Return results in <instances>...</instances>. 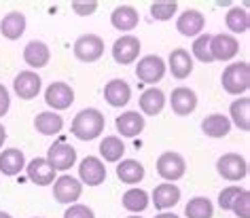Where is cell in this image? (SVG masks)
I'll use <instances>...</instances> for the list:
<instances>
[{
  "label": "cell",
  "instance_id": "44dd1931",
  "mask_svg": "<svg viewBox=\"0 0 250 218\" xmlns=\"http://www.w3.org/2000/svg\"><path fill=\"white\" fill-rule=\"evenodd\" d=\"M204 26H206V17L195 9L185 11L176 21V28L183 36H197L204 30Z\"/></svg>",
  "mask_w": 250,
  "mask_h": 218
},
{
  "label": "cell",
  "instance_id": "8d00e7d4",
  "mask_svg": "<svg viewBox=\"0 0 250 218\" xmlns=\"http://www.w3.org/2000/svg\"><path fill=\"white\" fill-rule=\"evenodd\" d=\"M231 210H233L235 216H240V218H250V193L242 191V195L237 197V201L233 203Z\"/></svg>",
  "mask_w": 250,
  "mask_h": 218
},
{
  "label": "cell",
  "instance_id": "ab89813d",
  "mask_svg": "<svg viewBox=\"0 0 250 218\" xmlns=\"http://www.w3.org/2000/svg\"><path fill=\"white\" fill-rule=\"evenodd\" d=\"M9 106H11L9 91H7V87H4V85H0V117H4V115H7Z\"/></svg>",
  "mask_w": 250,
  "mask_h": 218
},
{
  "label": "cell",
  "instance_id": "7c38bea8",
  "mask_svg": "<svg viewBox=\"0 0 250 218\" xmlns=\"http://www.w3.org/2000/svg\"><path fill=\"white\" fill-rule=\"evenodd\" d=\"M81 191H83V184L72 176H60L53 184V197L60 203H74L81 197Z\"/></svg>",
  "mask_w": 250,
  "mask_h": 218
},
{
  "label": "cell",
  "instance_id": "ba28073f",
  "mask_svg": "<svg viewBox=\"0 0 250 218\" xmlns=\"http://www.w3.org/2000/svg\"><path fill=\"white\" fill-rule=\"evenodd\" d=\"M45 102L51 106L53 110H66V108H70L74 102V89L68 83H62V80L51 83L45 91Z\"/></svg>",
  "mask_w": 250,
  "mask_h": 218
},
{
  "label": "cell",
  "instance_id": "8992f818",
  "mask_svg": "<svg viewBox=\"0 0 250 218\" xmlns=\"http://www.w3.org/2000/svg\"><path fill=\"white\" fill-rule=\"evenodd\" d=\"M166 74V61L159 58V55H146L138 61L136 66V77H138L142 83H148V85H155L164 79Z\"/></svg>",
  "mask_w": 250,
  "mask_h": 218
},
{
  "label": "cell",
  "instance_id": "8fae6325",
  "mask_svg": "<svg viewBox=\"0 0 250 218\" xmlns=\"http://www.w3.org/2000/svg\"><path fill=\"white\" fill-rule=\"evenodd\" d=\"M79 176L87 186H98L106 180V165L98 157H85L79 165Z\"/></svg>",
  "mask_w": 250,
  "mask_h": 218
},
{
  "label": "cell",
  "instance_id": "9a60e30c",
  "mask_svg": "<svg viewBox=\"0 0 250 218\" xmlns=\"http://www.w3.org/2000/svg\"><path fill=\"white\" fill-rule=\"evenodd\" d=\"M170 104H172L174 115H178V117L191 115L197 106V93L193 89H189V87H178V89L172 91Z\"/></svg>",
  "mask_w": 250,
  "mask_h": 218
},
{
  "label": "cell",
  "instance_id": "30bf717a",
  "mask_svg": "<svg viewBox=\"0 0 250 218\" xmlns=\"http://www.w3.org/2000/svg\"><path fill=\"white\" fill-rule=\"evenodd\" d=\"M237 51H240V42L235 40V36L231 34H216L210 39V53L212 59H221V61H229L233 59Z\"/></svg>",
  "mask_w": 250,
  "mask_h": 218
},
{
  "label": "cell",
  "instance_id": "ffe728a7",
  "mask_svg": "<svg viewBox=\"0 0 250 218\" xmlns=\"http://www.w3.org/2000/svg\"><path fill=\"white\" fill-rule=\"evenodd\" d=\"M115 125H117V132L121 134L123 138H136V136L145 129V117L129 110V113L117 117Z\"/></svg>",
  "mask_w": 250,
  "mask_h": 218
},
{
  "label": "cell",
  "instance_id": "83f0119b",
  "mask_svg": "<svg viewBox=\"0 0 250 218\" xmlns=\"http://www.w3.org/2000/svg\"><path fill=\"white\" fill-rule=\"evenodd\" d=\"M34 127H36V132L42 136H55L64 127V119L55 113H41V115H36V119H34Z\"/></svg>",
  "mask_w": 250,
  "mask_h": 218
},
{
  "label": "cell",
  "instance_id": "7a4b0ae2",
  "mask_svg": "<svg viewBox=\"0 0 250 218\" xmlns=\"http://www.w3.org/2000/svg\"><path fill=\"white\" fill-rule=\"evenodd\" d=\"M223 89L231 93V96H240V93L248 91L250 87V66L246 61H237V64H229L223 70L221 77Z\"/></svg>",
  "mask_w": 250,
  "mask_h": 218
},
{
  "label": "cell",
  "instance_id": "3957f363",
  "mask_svg": "<svg viewBox=\"0 0 250 218\" xmlns=\"http://www.w3.org/2000/svg\"><path fill=\"white\" fill-rule=\"evenodd\" d=\"M102 53H104V40L98 34H83L74 42V55L81 61H87V64L98 61L102 58Z\"/></svg>",
  "mask_w": 250,
  "mask_h": 218
},
{
  "label": "cell",
  "instance_id": "ee69618b",
  "mask_svg": "<svg viewBox=\"0 0 250 218\" xmlns=\"http://www.w3.org/2000/svg\"><path fill=\"white\" fill-rule=\"evenodd\" d=\"M127 218H142V216H127Z\"/></svg>",
  "mask_w": 250,
  "mask_h": 218
},
{
  "label": "cell",
  "instance_id": "74e56055",
  "mask_svg": "<svg viewBox=\"0 0 250 218\" xmlns=\"http://www.w3.org/2000/svg\"><path fill=\"white\" fill-rule=\"evenodd\" d=\"M64 218H96V216H93L91 208H87L83 203H74L64 212Z\"/></svg>",
  "mask_w": 250,
  "mask_h": 218
},
{
  "label": "cell",
  "instance_id": "2e32d148",
  "mask_svg": "<svg viewBox=\"0 0 250 218\" xmlns=\"http://www.w3.org/2000/svg\"><path fill=\"white\" fill-rule=\"evenodd\" d=\"M104 98H106V102H108L110 106L121 108V106H125L129 102V98H132V89H129V85L125 83V80L112 79L104 87Z\"/></svg>",
  "mask_w": 250,
  "mask_h": 218
},
{
  "label": "cell",
  "instance_id": "60d3db41",
  "mask_svg": "<svg viewBox=\"0 0 250 218\" xmlns=\"http://www.w3.org/2000/svg\"><path fill=\"white\" fill-rule=\"evenodd\" d=\"M4 140H7V129H4L2 125H0V146L4 144Z\"/></svg>",
  "mask_w": 250,
  "mask_h": 218
},
{
  "label": "cell",
  "instance_id": "7bdbcfd3",
  "mask_svg": "<svg viewBox=\"0 0 250 218\" xmlns=\"http://www.w3.org/2000/svg\"><path fill=\"white\" fill-rule=\"evenodd\" d=\"M0 218H11V216L7 214V212H0Z\"/></svg>",
  "mask_w": 250,
  "mask_h": 218
},
{
  "label": "cell",
  "instance_id": "f546056e",
  "mask_svg": "<svg viewBox=\"0 0 250 218\" xmlns=\"http://www.w3.org/2000/svg\"><path fill=\"white\" fill-rule=\"evenodd\" d=\"M123 153H125V146L119 136H106V138L100 142V155L104 157V161L117 163V161H121Z\"/></svg>",
  "mask_w": 250,
  "mask_h": 218
},
{
  "label": "cell",
  "instance_id": "d590c367",
  "mask_svg": "<svg viewBox=\"0 0 250 218\" xmlns=\"http://www.w3.org/2000/svg\"><path fill=\"white\" fill-rule=\"evenodd\" d=\"M242 191L244 189H240V186H227V189H223L221 195H218V205H221L223 210H231L233 203L237 201V197L242 195Z\"/></svg>",
  "mask_w": 250,
  "mask_h": 218
},
{
  "label": "cell",
  "instance_id": "f35d334b",
  "mask_svg": "<svg viewBox=\"0 0 250 218\" xmlns=\"http://www.w3.org/2000/svg\"><path fill=\"white\" fill-rule=\"evenodd\" d=\"M96 9H98V2H93V0H89V2H79V0H74L72 2V11L77 15H81V17L91 15Z\"/></svg>",
  "mask_w": 250,
  "mask_h": 218
},
{
  "label": "cell",
  "instance_id": "603a6c76",
  "mask_svg": "<svg viewBox=\"0 0 250 218\" xmlns=\"http://www.w3.org/2000/svg\"><path fill=\"white\" fill-rule=\"evenodd\" d=\"M23 59H26L28 66L32 68H45L51 59V53H49V47L41 40H32L28 42L26 49H23Z\"/></svg>",
  "mask_w": 250,
  "mask_h": 218
},
{
  "label": "cell",
  "instance_id": "cb8c5ba5",
  "mask_svg": "<svg viewBox=\"0 0 250 218\" xmlns=\"http://www.w3.org/2000/svg\"><path fill=\"white\" fill-rule=\"evenodd\" d=\"M140 17H138V11L127 7V4H123V7H117L112 11L110 15V23L115 26L117 30H123V32H129V30H134L138 26Z\"/></svg>",
  "mask_w": 250,
  "mask_h": 218
},
{
  "label": "cell",
  "instance_id": "9c48e42d",
  "mask_svg": "<svg viewBox=\"0 0 250 218\" xmlns=\"http://www.w3.org/2000/svg\"><path fill=\"white\" fill-rule=\"evenodd\" d=\"M138 53H140V40L132 34H125L121 36L115 45H112V58H115L117 64H134L138 59Z\"/></svg>",
  "mask_w": 250,
  "mask_h": 218
},
{
  "label": "cell",
  "instance_id": "6da1fadb",
  "mask_svg": "<svg viewBox=\"0 0 250 218\" xmlns=\"http://www.w3.org/2000/svg\"><path fill=\"white\" fill-rule=\"evenodd\" d=\"M104 115L100 113L98 108H85L74 117L72 121V134L77 136L79 140H96L100 134L104 132Z\"/></svg>",
  "mask_w": 250,
  "mask_h": 218
},
{
  "label": "cell",
  "instance_id": "4fadbf2b",
  "mask_svg": "<svg viewBox=\"0 0 250 218\" xmlns=\"http://www.w3.org/2000/svg\"><path fill=\"white\" fill-rule=\"evenodd\" d=\"M41 85H42L41 77L36 72H30V70L20 72L15 77V80H13V89H15V93L21 99L36 98V96H39V91H41Z\"/></svg>",
  "mask_w": 250,
  "mask_h": 218
},
{
  "label": "cell",
  "instance_id": "f1b7e54d",
  "mask_svg": "<svg viewBox=\"0 0 250 218\" xmlns=\"http://www.w3.org/2000/svg\"><path fill=\"white\" fill-rule=\"evenodd\" d=\"M229 113H231V121H233L242 132H248L250 129V99L248 98L235 99V102L231 104Z\"/></svg>",
  "mask_w": 250,
  "mask_h": 218
},
{
  "label": "cell",
  "instance_id": "e575fe53",
  "mask_svg": "<svg viewBox=\"0 0 250 218\" xmlns=\"http://www.w3.org/2000/svg\"><path fill=\"white\" fill-rule=\"evenodd\" d=\"M176 9H178V4L174 2H153L151 4V15H153V20H159V21H167V20H172V15L176 13Z\"/></svg>",
  "mask_w": 250,
  "mask_h": 218
},
{
  "label": "cell",
  "instance_id": "277c9868",
  "mask_svg": "<svg viewBox=\"0 0 250 218\" xmlns=\"http://www.w3.org/2000/svg\"><path fill=\"white\" fill-rule=\"evenodd\" d=\"M216 170L225 180H231V182H237V180L246 178L248 174V163L246 159L240 157L235 153H227L223 155L221 159L216 161Z\"/></svg>",
  "mask_w": 250,
  "mask_h": 218
},
{
  "label": "cell",
  "instance_id": "b9f144b4",
  "mask_svg": "<svg viewBox=\"0 0 250 218\" xmlns=\"http://www.w3.org/2000/svg\"><path fill=\"white\" fill-rule=\"evenodd\" d=\"M155 218H180V216H176V214H170V212H161V214H157Z\"/></svg>",
  "mask_w": 250,
  "mask_h": 218
},
{
  "label": "cell",
  "instance_id": "5bb4252c",
  "mask_svg": "<svg viewBox=\"0 0 250 218\" xmlns=\"http://www.w3.org/2000/svg\"><path fill=\"white\" fill-rule=\"evenodd\" d=\"M26 172H28L30 182H34L39 186H47V184L55 182V170L49 165V161L42 159V157H36V159L30 161L26 165Z\"/></svg>",
  "mask_w": 250,
  "mask_h": 218
},
{
  "label": "cell",
  "instance_id": "484cf974",
  "mask_svg": "<svg viewBox=\"0 0 250 218\" xmlns=\"http://www.w3.org/2000/svg\"><path fill=\"white\" fill-rule=\"evenodd\" d=\"M166 106V93L161 89H155V87H151V89H146L145 93H142L140 98V108L145 115H159L161 110H164Z\"/></svg>",
  "mask_w": 250,
  "mask_h": 218
},
{
  "label": "cell",
  "instance_id": "4dcf8cb0",
  "mask_svg": "<svg viewBox=\"0 0 250 218\" xmlns=\"http://www.w3.org/2000/svg\"><path fill=\"white\" fill-rule=\"evenodd\" d=\"M148 193L142 189H129L123 195V208L127 212H145L148 208Z\"/></svg>",
  "mask_w": 250,
  "mask_h": 218
},
{
  "label": "cell",
  "instance_id": "ac0fdd59",
  "mask_svg": "<svg viewBox=\"0 0 250 218\" xmlns=\"http://www.w3.org/2000/svg\"><path fill=\"white\" fill-rule=\"evenodd\" d=\"M167 66H170V72L174 79L183 80L193 72V58L185 49H174L170 53V59H167Z\"/></svg>",
  "mask_w": 250,
  "mask_h": 218
},
{
  "label": "cell",
  "instance_id": "e0dca14e",
  "mask_svg": "<svg viewBox=\"0 0 250 218\" xmlns=\"http://www.w3.org/2000/svg\"><path fill=\"white\" fill-rule=\"evenodd\" d=\"M0 32H2L4 39L9 40H17L21 39V34L26 32V17L20 11H11L2 17V21H0Z\"/></svg>",
  "mask_w": 250,
  "mask_h": 218
},
{
  "label": "cell",
  "instance_id": "d6986e66",
  "mask_svg": "<svg viewBox=\"0 0 250 218\" xmlns=\"http://www.w3.org/2000/svg\"><path fill=\"white\" fill-rule=\"evenodd\" d=\"M180 201V189L172 182H164L159 186H155L153 191V203L157 210H167L174 208Z\"/></svg>",
  "mask_w": 250,
  "mask_h": 218
},
{
  "label": "cell",
  "instance_id": "1f68e13d",
  "mask_svg": "<svg viewBox=\"0 0 250 218\" xmlns=\"http://www.w3.org/2000/svg\"><path fill=\"white\" fill-rule=\"evenodd\" d=\"M225 23H227V28L231 32L235 34H242L246 32L248 26H250V17H248V11L246 9H240V7H233L229 9L227 17H225Z\"/></svg>",
  "mask_w": 250,
  "mask_h": 218
},
{
  "label": "cell",
  "instance_id": "52a82bcc",
  "mask_svg": "<svg viewBox=\"0 0 250 218\" xmlns=\"http://www.w3.org/2000/svg\"><path fill=\"white\" fill-rule=\"evenodd\" d=\"M47 161L55 172H66L77 163V151L66 142H55L53 146H49Z\"/></svg>",
  "mask_w": 250,
  "mask_h": 218
},
{
  "label": "cell",
  "instance_id": "d4e9b609",
  "mask_svg": "<svg viewBox=\"0 0 250 218\" xmlns=\"http://www.w3.org/2000/svg\"><path fill=\"white\" fill-rule=\"evenodd\" d=\"M202 132L210 138H225L231 132V121L225 115H210L202 121Z\"/></svg>",
  "mask_w": 250,
  "mask_h": 218
},
{
  "label": "cell",
  "instance_id": "d6a6232c",
  "mask_svg": "<svg viewBox=\"0 0 250 218\" xmlns=\"http://www.w3.org/2000/svg\"><path fill=\"white\" fill-rule=\"evenodd\" d=\"M185 216L187 218H212L214 216V208H212L210 199L195 197V199H191V201L187 203Z\"/></svg>",
  "mask_w": 250,
  "mask_h": 218
},
{
  "label": "cell",
  "instance_id": "4316f807",
  "mask_svg": "<svg viewBox=\"0 0 250 218\" xmlns=\"http://www.w3.org/2000/svg\"><path fill=\"white\" fill-rule=\"evenodd\" d=\"M117 176L125 184H136L145 178V165L134 159H125L117 165Z\"/></svg>",
  "mask_w": 250,
  "mask_h": 218
},
{
  "label": "cell",
  "instance_id": "7402d4cb",
  "mask_svg": "<svg viewBox=\"0 0 250 218\" xmlns=\"http://www.w3.org/2000/svg\"><path fill=\"white\" fill-rule=\"evenodd\" d=\"M26 167V157L20 148H7L0 155V172L4 176H17Z\"/></svg>",
  "mask_w": 250,
  "mask_h": 218
},
{
  "label": "cell",
  "instance_id": "5b68a950",
  "mask_svg": "<svg viewBox=\"0 0 250 218\" xmlns=\"http://www.w3.org/2000/svg\"><path fill=\"white\" fill-rule=\"evenodd\" d=\"M187 172V163L183 159V155L178 153H164L157 159V174L167 182H174V180H180Z\"/></svg>",
  "mask_w": 250,
  "mask_h": 218
},
{
  "label": "cell",
  "instance_id": "836d02e7",
  "mask_svg": "<svg viewBox=\"0 0 250 218\" xmlns=\"http://www.w3.org/2000/svg\"><path fill=\"white\" fill-rule=\"evenodd\" d=\"M210 39H212L210 34H199L195 42H193V55H195L199 61H204V64L214 61L212 59V53H210Z\"/></svg>",
  "mask_w": 250,
  "mask_h": 218
}]
</instances>
